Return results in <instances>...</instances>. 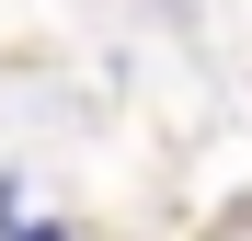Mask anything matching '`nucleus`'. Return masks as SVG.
<instances>
[{
    "label": "nucleus",
    "instance_id": "nucleus-1",
    "mask_svg": "<svg viewBox=\"0 0 252 241\" xmlns=\"http://www.w3.org/2000/svg\"><path fill=\"white\" fill-rule=\"evenodd\" d=\"M12 241H58V230H23V218H12Z\"/></svg>",
    "mask_w": 252,
    "mask_h": 241
},
{
    "label": "nucleus",
    "instance_id": "nucleus-2",
    "mask_svg": "<svg viewBox=\"0 0 252 241\" xmlns=\"http://www.w3.org/2000/svg\"><path fill=\"white\" fill-rule=\"evenodd\" d=\"M218 241H252V218H229V230H218Z\"/></svg>",
    "mask_w": 252,
    "mask_h": 241
}]
</instances>
